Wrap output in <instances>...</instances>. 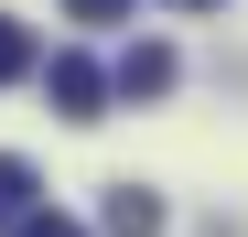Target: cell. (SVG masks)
<instances>
[{"mask_svg":"<svg viewBox=\"0 0 248 237\" xmlns=\"http://www.w3.org/2000/svg\"><path fill=\"white\" fill-rule=\"evenodd\" d=\"M44 97H54V118H108V75L87 54H54L44 65Z\"/></svg>","mask_w":248,"mask_h":237,"instance_id":"1","label":"cell"},{"mask_svg":"<svg viewBox=\"0 0 248 237\" xmlns=\"http://www.w3.org/2000/svg\"><path fill=\"white\" fill-rule=\"evenodd\" d=\"M108 87H119V97H162V87H173V44H130Z\"/></svg>","mask_w":248,"mask_h":237,"instance_id":"2","label":"cell"},{"mask_svg":"<svg viewBox=\"0 0 248 237\" xmlns=\"http://www.w3.org/2000/svg\"><path fill=\"white\" fill-rule=\"evenodd\" d=\"M108 237H162V194H140V183H108Z\"/></svg>","mask_w":248,"mask_h":237,"instance_id":"3","label":"cell"},{"mask_svg":"<svg viewBox=\"0 0 248 237\" xmlns=\"http://www.w3.org/2000/svg\"><path fill=\"white\" fill-rule=\"evenodd\" d=\"M22 205H44V183H32V162H22V151H0V226H11Z\"/></svg>","mask_w":248,"mask_h":237,"instance_id":"4","label":"cell"},{"mask_svg":"<svg viewBox=\"0 0 248 237\" xmlns=\"http://www.w3.org/2000/svg\"><path fill=\"white\" fill-rule=\"evenodd\" d=\"M0 237H87V226H76V216H54V205H22Z\"/></svg>","mask_w":248,"mask_h":237,"instance_id":"5","label":"cell"},{"mask_svg":"<svg viewBox=\"0 0 248 237\" xmlns=\"http://www.w3.org/2000/svg\"><path fill=\"white\" fill-rule=\"evenodd\" d=\"M11 75H32V32H22L11 11H0V87H11Z\"/></svg>","mask_w":248,"mask_h":237,"instance_id":"6","label":"cell"},{"mask_svg":"<svg viewBox=\"0 0 248 237\" xmlns=\"http://www.w3.org/2000/svg\"><path fill=\"white\" fill-rule=\"evenodd\" d=\"M65 11H76V22H119L130 0H65Z\"/></svg>","mask_w":248,"mask_h":237,"instance_id":"7","label":"cell"},{"mask_svg":"<svg viewBox=\"0 0 248 237\" xmlns=\"http://www.w3.org/2000/svg\"><path fill=\"white\" fill-rule=\"evenodd\" d=\"M173 11H216V0H173Z\"/></svg>","mask_w":248,"mask_h":237,"instance_id":"8","label":"cell"}]
</instances>
